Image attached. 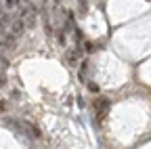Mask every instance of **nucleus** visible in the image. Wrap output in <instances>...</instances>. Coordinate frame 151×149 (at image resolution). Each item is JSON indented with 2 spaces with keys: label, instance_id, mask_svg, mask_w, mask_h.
I'll use <instances>...</instances> for the list:
<instances>
[{
  "label": "nucleus",
  "instance_id": "nucleus-1",
  "mask_svg": "<svg viewBox=\"0 0 151 149\" xmlns=\"http://www.w3.org/2000/svg\"><path fill=\"white\" fill-rule=\"evenodd\" d=\"M92 107H94V114H97V122L101 124V122L105 120V116H107V109H109V101L101 97V99H97V101H94V105H92Z\"/></svg>",
  "mask_w": 151,
  "mask_h": 149
},
{
  "label": "nucleus",
  "instance_id": "nucleus-2",
  "mask_svg": "<svg viewBox=\"0 0 151 149\" xmlns=\"http://www.w3.org/2000/svg\"><path fill=\"white\" fill-rule=\"evenodd\" d=\"M21 19L27 23V27H34V25H36V11H34L32 6L21 9Z\"/></svg>",
  "mask_w": 151,
  "mask_h": 149
},
{
  "label": "nucleus",
  "instance_id": "nucleus-3",
  "mask_svg": "<svg viewBox=\"0 0 151 149\" xmlns=\"http://www.w3.org/2000/svg\"><path fill=\"white\" fill-rule=\"evenodd\" d=\"M25 25H27V23H25L23 19H15V21H13V25H11V34H13V36H19V34L23 32V27H25Z\"/></svg>",
  "mask_w": 151,
  "mask_h": 149
},
{
  "label": "nucleus",
  "instance_id": "nucleus-4",
  "mask_svg": "<svg viewBox=\"0 0 151 149\" xmlns=\"http://www.w3.org/2000/svg\"><path fill=\"white\" fill-rule=\"evenodd\" d=\"M23 126H25V130H29V132H32V137H34V139H40V137H42V132H40V130H38V128H36L34 124H29V122H25Z\"/></svg>",
  "mask_w": 151,
  "mask_h": 149
},
{
  "label": "nucleus",
  "instance_id": "nucleus-5",
  "mask_svg": "<svg viewBox=\"0 0 151 149\" xmlns=\"http://www.w3.org/2000/svg\"><path fill=\"white\" fill-rule=\"evenodd\" d=\"M88 88H90L92 92H97V90H99V86H97V84H94V82H88Z\"/></svg>",
  "mask_w": 151,
  "mask_h": 149
},
{
  "label": "nucleus",
  "instance_id": "nucleus-6",
  "mask_svg": "<svg viewBox=\"0 0 151 149\" xmlns=\"http://www.w3.org/2000/svg\"><path fill=\"white\" fill-rule=\"evenodd\" d=\"M4 21H6V19H4V17H0V34H2V32H4Z\"/></svg>",
  "mask_w": 151,
  "mask_h": 149
},
{
  "label": "nucleus",
  "instance_id": "nucleus-7",
  "mask_svg": "<svg viewBox=\"0 0 151 149\" xmlns=\"http://www.w3.org/2000/svg\"><path fill=\"white\" fill-rule=\"evenodd\" d=\"M2 107H4V101H0V111H2Z\"/></svg>",
  "mask_w": 151,
  "mask_h": 149
}]
</instances>
